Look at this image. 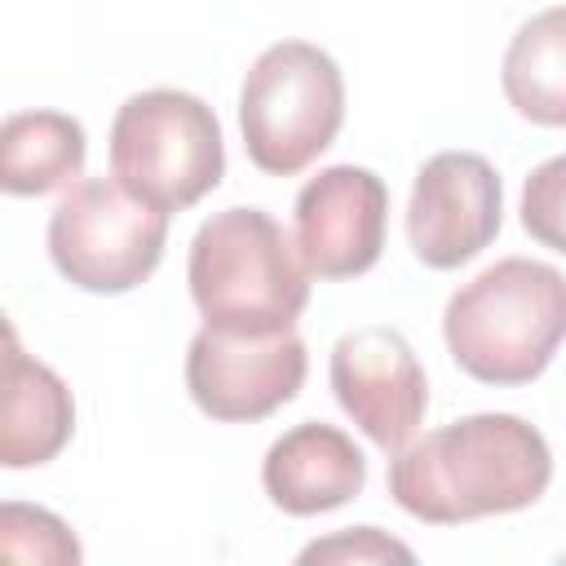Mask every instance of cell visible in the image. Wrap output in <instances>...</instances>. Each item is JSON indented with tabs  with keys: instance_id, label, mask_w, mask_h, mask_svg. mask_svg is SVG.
Instances as JSON below:
<instances>
[{
	"instance_id": "5bb4252c",
	"label": "cell",
	"mask_w": 566,
	"mask_h": 566,
	"mask_svg": "<svg viewBox=\"0 0 566 566\" xmlns=\"http://www.w3.org/2000/svg\"><path fill=\"white\" fill-rule=\"evenodd\" d=\"M88 155L80 119L62 111H18L0 133V186L9 195H49L80 177Z\"/></svg>"
},
{
	"instance_id": "52a82bcc",
	"label": "cell",
	"mask_w": 566,
	"mask_h": 566,
	"mask_svg": "<svg viewBox=\"0 0 566 566\" xmlns=\"http://www.w3.org/2000/svg\"><path fill=\"white\" fill-rule=\"evenodd\" d=\"M305 371V340L292 327L248 336L203 323L186 349V389L195 407L226 424L265 420L270 411L296 398Z\"/></svg>"
},
{
	"instance_id": "9a60e30c",
	"label": "cell",
	"mask_w": 566,
	"mask_h": 566,
	"mask_svg": "<svg viewBox=\"0 0 566 566\" xmlns=\"http://www.w3.org/2000/svg\"><path fill=\"white\" fill-rule=\"evenodd\" d=\"M0 553L9 562H80V544L62 517L31 504L0 509Z\"/></svg>"
},
{
	"instance_id": "e0dca14e",
	"label": "cell",
	"mask_w": 566,
	"mask_h": 566,
	"mask_svg": "<svg viewBox=\"0 0 566 566\" xmlns=\"http://www.w3.org/2000/svg\"><path fill=\"white\" fill-rule=\"evenodd\" d=\"M389 557L411 562V548L389 539V535H380L376 526H354V531L318 539V544H310L301 553V562H389Z\"/></svg>"
},
{
	"instance_id": "7c38bea8",
	"label": "cell",
	"mask_w": 566,
	"mask_h": 566,
	"mask_svg": "<svg viewBox=\"0 0 566 566\" xmlns=\"http://www.w3.org/2000/svg\"><path fill=\"white\" fill-rule=\"evenodd\" d=\"M75 433V398L66 380L40 358L22 354L18 332L4 327V411H0V464H49Z\"/></svg>"
},
{
	"instance_id": "3957f363",
	"label": "cell",
	"mask_w": 566,
	"mask_h": 566,
	"mask_svg": "<svg viewBox=\"0 0 566 566\" xmlns=\"http://www.w3.org/2000/svg\"><path fill=\"white\" fill-rule=\"evenodd\" d=\"M186 283L208 327L248 336L296 327L310 301V270L265 208L212 212L190 239Z\"/></svg>"
},
{
	"instance_id": "30bf717a",
	"label": "cell",
	"mask_w": 566,
	"mask_h": 566,
	"mask_svg": "<svg viewBox=\"0 0 566 566\" xmlns=\"http://www.w3.org/2000/svg\"><path fill=\"white\" fill-rule=\"evenodd\" d=\"M389 190L371 168L332 164L296 195V252L310 274L340 283L380 261Z\"/></svg>"
},
{
	"instance_id": "ba28073f",
	"label": "cell",
	"mask_w": 566,
	"mask_h": 566,
	"mask_svg": "<svg viewBox=\"0 0 566 566\" xmlns=\"http://www.w3.org/2000/svg\"><path fill=\"white\" fill-rule=\"evenodd\" d=\"M504 221V186L478 150H438L420 164L407 203V243L420 265L455 270L473 261Z\"/></svg>"
},
{
	"instance_id": "2e32d148",
	"label": "cell",
	"mask_w": 566,
	"mask_h": 566,
	"mask_svg": "<svg viewBox=\"0 0 566 566\" xmlns=\"http://www.w3.org/2000/svg\"><path fill=\"white\" fill-rule=\"evenodd\" d=\"M522 226L535 243L566 256V155L544 159L522 186Z\"/></svg>"
},
{
	"instance_id": "277c9868",
	"label": "cell",
	"mask_w": 566,
	"mask_h": 566,
	"mask_svg": "<svg viewBox=\"0 0 566 566\" xmlns=\"http://www.w3.org/2000/svg\"><path fill=\"white\" fill-rule=\"evenodd\" d=\"M345 124V80L332 53L310 40L270 44L243 75L239 128L248 159L270 177L310 168Z\"/></svg>"
},
{
	"instance_id": "5b68a950",
	"label": "cell",
	"mask_w": 566,
	"mask_h": 566,
	"mask_svg": "<svg viewBox=\"0 0 566 566\" xmlns=\"http://www.w3.org/2000/svg\"><path fill=\"white\" fill-rule=\"evenodd\" d=\"M226 172L212 106L181 88L133 93L111 124V177L159 212H181Z\"/></svg>"
},
{
	"instance_id": "9c48e42d",
	"label": "cell",
	"mask_w": 566,
	"mask_h": 566,
	"mask_svg": "<svg viewBox=\"0 0 566 566\" xmlns=\"http://www.w3.org/2000/svg\"><path fill=\"white\" fill-rule=\"evenodd\" d=\"M332 394L340 411L380 447L398 451L411 442V433L424 420L429 407V380L398 327H354L332 345Z\"/></svg>"
},
{
	"instance_id": "6da1fadb",
	"label": "cell",
	"mask_w": 566,
	"mask_h": 566,
	"mask_svg": "<svg viewBox=\"0 0 566 566\" xmlns=\"http://www.w3.org/2000/svg\"><path fill=\"white\" fill-rule=\"evenodd\" d=\"M553 482L544 433L513 411L460 416L389 460V495L429 526H460L531 509Z\"/></svg>"
},
{
	"instance_id": "7a4b0ae2",
	"label": "cell",
	"mask_w": 566,
	"mask_h": 566,
	"mask_svg": "<svg viewBox=\"0 0 566 566\" xmlns=\"http://www.w3.org/2000/svg\"><path fill=\"white\" fill-rule=\"evenodd\" d=\"M442 336L473 380L531 385L566 340V274L548 261L504 256L447 301Z\"/></svg>"
},
{
	"instance_id": "4fadbf2b",
	"label": "cell",
	"mask_w": 566,
	"mask_h": 566,
	"mask_svg": "<svg viewBox=\"0 0 566 566\" xmlns=\"http://www.w3.org/2000/svg\"><path fill=\"white\" fill-rule=\"evenodd\" d=\"M500 84L522 119L566 128V4H553L517 27L504 49Z\"/></svg>"
},
{
	"instance_id": "8992f818",
	"label": "cell",
	"mask_w": 566,
	"mask_h": 566,
	"mask_svg": "<svg viewBox=\"0 0 566 566\" xmlns=\"http://www.w3.org/2000/svg\"><path fill=\"white\" fill-rule=\"evenodd\" d=\"M168 243V212L111 177L75 181L49 217V256L84 292H133L155 274Z\"/></svg>"
},
{
	"instance_id": "8fae6325",
	"label": "cell",
	"mask_w": 566,
	"mask_h": 566,
	"mask_svg": "<svg viewBox=\"0 0 566 566\" xmlns=\"http://www.w3.org/2000/svg\"><path fill=\"white\" fill-rule=\"evenodd\" d=\"M367 482V460L354 447V438L336 424L305 420L292 424L283 438L270 442L261 460V486L265 495L292 513V517H314L349 504Z\"/></svg>"
}]
</instances>
